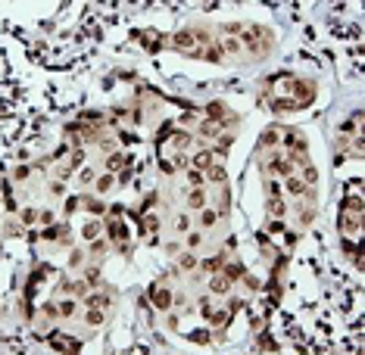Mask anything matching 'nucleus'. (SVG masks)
Segmentation results:
<instances>
[{
  "mask_svg": "<svg viewBox=\"0 0 365 355\" xmlns=\"http://www.w3.org/2000/svg\"><path fill=\"white\" fill-rule=\"evenodd\" d=\"M340 237L349 243L353 259H359V240H362V196H359V181L349 187V200L340 209Z\"/></svg>",
  "mask_w": 365,
  "mask_h": 355,
  "instance_id": "obj_1",
  "label": "nucleus"
}]
</instances>
